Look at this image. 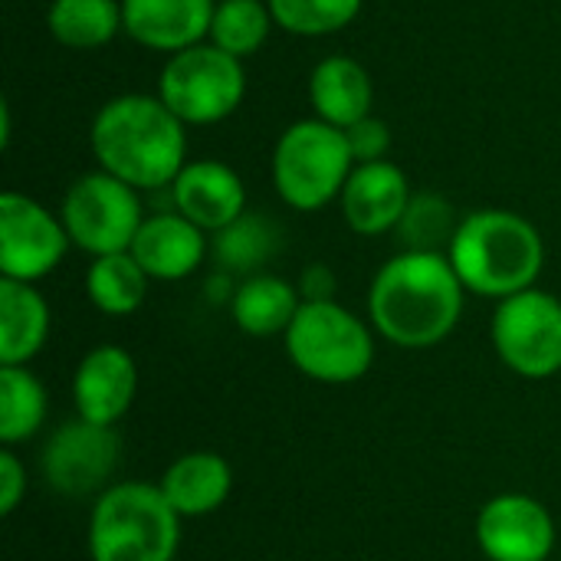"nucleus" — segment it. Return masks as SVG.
I'll return each mask as SVG.
<instances>
[{"mask_svg": "<svg viewBox=\"0 0 561 561\" xmlns=\"http://www.w3.org/2000/svg\"><path fill=\"white\" fill-rule=\"evenodd\" d=\"M247 92L243 59L217 49L214 43H197L174 53L158 79V99L184 125H214L237 112Z\"/></svg>", "mask_w": 561, "mask_h": 561, "instance_id": "0eeeda50", "label": "nucleus"}, {"mask_svg": "<svg viewBox=\"0 0 561 561\" xmlns=\"http://www.w3.org/2000/svg\"><path fill=\"white\" fill-rule=\"evenodd\" d=\"M408 174L394 161L355 164L345 191H342V217L362 237H381L398 230L408 204H411Z\"/></svg>", "mask_w": 561, "mask_h": 561, "instance_id": "2eb2a0df", "label": "nucleus"}, {"mask_svg": "<svg viewBox=\"0 0 561 561\" xmlns=\"http://www.w3.org/2000/svg\"><path fill=\"white\" fill-rule=\"evenodd\" d=\"M46 388L30 365H0V444L20 447L46 424Z\"/></svg>", "mask_w": 561, "mask_h": 561, "instance_id": "4be33fe9", "label": "nucleus"}, {"mask_svg": "<svg viewBox=\"0 0 561 561\" xmlns=\"http://www.w3.org/2000/svg\"><path fill=\"white\" fill-rule=\"evenodd\" d=\"M299 306L302 296L289 279L273 273H256L237 283V293L230 299V316L240 332L253 339H273V335H286Z\"/></svg>", "mask_w": 561, "mask_h": 561, "instance_id": "412c9836", "label": "nucleus"}, {"mask_svg": "<svg viewBox=\"0 0 561 561\" xmlns=\"http://www.w3.org/2000/svg\"><path fill=\"white\" fill-rule=\"evenodd\" d=\"M447 256L467 293L503 302L536 286L546 266V243L523 214L486 207L460 220Z\"/></svg>", "mask_w": 561, "mask_h": 561, "instance_id": "7ed1b4c3", "label": "nucleus"}, {"mask_svg": "<svg viewBox=\"0 0 561 561\" xmlns=\"http://www.w3.org/2000/svg\"><path fill=\"white\" fill-rule=\"evenodd\" d=\"M345 138H348L355 164L385 161V154L391 148V128H388V122H381L375 115H368V118L355 122L352 128H345Z\"/></svg>", "mask_w": 561, "mask_h": 561, "instance_id": "c85d7f7f", "label": "nucleus"}, {"mask_svg": "<svg viewBox=\"0 0 561 561\" xmlns=\"http://www.w3.org/2000/svg\"><path fill=\"white\" fill-rule=\"evenodd\" d=\"M463 296L467 289L447 253L401 250L368 286V322L385 342L424 352L454 335Z\"/></svg>", "mask_w": 561, "mask_h": 561, "instance_id": "f257e3e1", "label": "nucleus"}, {"mask_svg": "<svg viewBox=\"0 0 561 561\" xmlns=\"http://www.w3.org/2000/svg\"><path fill=\"white\" fill-rule=\"evenodd\" d=\"M273 26V13L266 0H220L210 23V43L237 59L253 56Z\"/></svg>", "mask_w": 561, "mask_h": 561, "instance_id": "a878e982", "label": "nucleus"}, {"mask_svg": "<svg viewBox=\"0 0 561 561\" xmlns=\"http://www.w3.org/2000/svg\"><path fill=\"white\" fill-rule=\"evenodd\" d=\"M72 247L62 217H53L39 201L3 191L0 194V273L16 283L46 279Z\"/></svg>", "mask_w": 561, "mask_h": 561, "instance_id": "9b49d317", "label": "nucleus"}, {"mask_svg": "<svg viewBox=\"0 0 561 561\" xmlns=\"http://www.w3.org/2000/svg\"><path fill=\"white\" fill-rule=\"evenodd\" d=\"M158 486L181 519H204L230 500L233 467L214 450H191L164 470Z\"/></svg>", "mask_w": 561, "mask_h": 561, "instance_id": "a211bd4d", "label": "nucleus"}, {"mask_svg": "<svg viewBox=\"0 0 561 561\" xmlns=\"http://www.w3.org/2000/svg\"><path fill=\"white\" fill-rule=\"evenodd\" d=\"M273 23L296 36H329L345 30L358 10L362 0H266Z\"/></svg>", "mask_w": 561, "mask_h": 561, "instance_id": "cd10ccee", "label": "nucleus"}, {"mask_svg": "<svg viewBox=\"0 0 561 561\" xmlns=\"http://www.w3.org/2000/svg\"><path fill=\"white\" fill-rule=\"evenodd\" d=\"M473 536L490 561H549L559 542L549 506L526 493H500L486 500L477 513Z\"/></svg>", "mask_w": 561, "mask_h": 561, "instance_id": "f8f14e48", "label": "nucleus"}, {"mask_svg": "<svg viewBox=\"0 0 561 561\" xmlns=\"http://www.w3.org/2000/svg\"><path fill=\"white\" fill-rule=\"evenodd\" d=\"M49 302L33 283L0 279V365H30L49 339Z\"/></svg>", "mask_w": 561, "mask_h": 561, "instance_id": "aec40b11", "label": "nucleus"}, {"mask_svg": "<svg viewBox=\"0 0 561 561\" xmlns=\"http://www.w3.org/2000/svg\"><path fill=\"white\" fill-rule=\"evenodd\" d=\"M296 289H299L302 302H332L335 289H339V279H335V273L325 263H312V266L302 270Z\"/></svg>", "mask_w": 561, "mask_h": 561, "instance_id": "7c9ffc66", "label": "nucleus"}, {"mask_svg": "<svg viewBox=\"0 0 561 561\" xmlns=\"http://www.w3.org/2000/svg\"><path fill=\"white\" fill-rule=\"evenodd\" d=\"M293 368L319 385H355L375 365V329L342 302H302L283 335Z\"/></svg>", "mask_w": 561, "mask_h": 561, "instance_id": "39448f33", "label": "nucleus"}, {"mask_svg": "<svg viewBox=\"0 0 561 561\" xmlns=\"http://www.w3.org/2000/svg\"><path fill=\"white\" fill-rule=\"evenodd\" d=\"M26 496V467L13 447L0 450V516H13Z\"/></svg>", "mask_w": 561, "mask_h": 561, "instance_id": "c756f323", "label": "nucleus"}, {"mask_svg": "<svg viewBox=\"0 0 561 561\" xmlns=\"http://www.w3.org/2000/svg\"><path fill=\"white\" fill-rule=\"evenodd\" d=\"M276 247H279L276 227L270 224V217H256V214H243L227 230L214 233V256L220 270L230 276L240 273L243 279L263 273Z\"/></svg>", "mask_w": 561, "mask_h": 561, "instance_id": "393cba45", "label": "nucleus"}, {"mask_svg": "<svg viewBox=\"0 0 561 561\" xmlns=\"http://www.w3.org/2000/svg\"><path fill=\"white\" fill-rule=\"evenodd\" d=\"M131 256L148 273V279L178 283L197 273L201 263L207 260V233L197 224H191L184 214L164 210L145 217L131 243Z\"/></svg>", "mask_w": 561, "mask_h": 561, "instance_id": "f3484780", "label": "nucleus"}, {"mask_svg": "<svg viewBox=\"0 0 561 561\" xmlns=\"http://www.w3.org/2000/svg\"><path fill=\"white\" fill-rule=\"evenodd\" d=\"M72 408L76 417L102 427H115L135 404L138 394V365L122 345L89 348L72 371Z\"/></svg>", "mask_w": 561, "mask_h": 561, "instance_id": "ddd939ff", "label": "nucleus"}, {"mask_svg": "<svg viewBox=\"0 0 561 561\" xmlns=\"http://www.w3.org/2000/svg\"><path fill=\"white\" fill-rule=\"evenodd\" d=\"M355 158L342 128L322 118H302L289 125L273 151V184L283 204L312 214L342 197Z\"/></svg>", "mask_w": 561, "mask_h": 561, "instance_id": "423d86ee", "label": "nucleus"}, {"mask_svg": "<svg viewBox=\"0 0 561 561\" xmlns=\"http://www.w3.org/2000/svg\"><path fill=\"white\" fill-rule=\"evenodd\" d=\"M46 23L66 49H99L125 30L122 3L115 0H53Z\"/></svg>", "mask_w": 561, "mask_h": 561, "instance_id": "b1692460", "label": "nucleus"}, {"mask_svg": "<svg viewBox=\"0 0 561 561\" xmlns=\"http://www.w3.org/2000/svg\"><path fill=\"white\" fill-rule=\"evenodd\" d=\"M118 460L122 440L115 427L72 417L46 437L39 450V473L53 493L66 500H82L102 496L112 486Z\"/></svg>", "mask_w": 561, "mask_h": 561, "instance_id": "9d476101", "label": "nucleus"}, {"mask_svg": "<svg viewBox=\"0 0 561 561\" xmlns=\"http://www.w3.org/2000/svg\"><path fill=\"white\" fill-rule=\"evenodd\" d=\"M92 154L99 171L131 184L135 191L171 187L184 171V122L158 95H115L92 122Z\"/></svg>", "mask_w": 561, "mask_h": 561, "instance_id": "f03ea898", "label": "nucleus"}, {"mask_svg": "<svg viewBox=\"0 0 561 561\" xmlns=\"http://www.w3.org/2000/svg\"><path fill=\"white\" fill-rule=\"evenodd\" d=\"M214 0H122L125 33L158 53H181L210 36Z\"/></svg>", "mask_w": 561, "mask_h": 561, "instance_id": "dca6fc26", "label": "nucleus"}, {"mask_svg": "<svg viewBox=\"0 0 561 561\" xmlns=\"http://www.w3.org/2000/svg\"><path fill=\"white\" fill-rule=\"evenodd\" d=\"M59 217L72 247H79L92 260L131 250L145 224L138 191L105 171H92L72 181L62 197Z\"/></svg>", "mask_w": 561, "mask_h": 561, "instance_id": "1a4fd4ad", "label": "nucleus"}, {"mask_svg": "<svg viewBox=\"0 0 561 561\" xmlns=\"http://www.w3.org/2000/svg\"><path fill=\"white\" fill-rule=\"evenodd\" d=\"M460 220H454V207L440 194H414L398 233L404 240V250H424V253H447Z\"/></svg>", "mask_w": 561, "mask_h": 561, "instance_id": "bb28decb", "label": "nucleus"}, {"mask_svg": "<svg viewBox=\"0 0 561 561\" xmlns=\"http://www.w3.org/2000/svg\"><path fill=\"white\" fill-rule=\"evenodd\" d=\"M371 76L352 56H325L309 76V102L316 108V118L342 131L371 115Z\"/></svg>", "mask_w": 561, "mask_h": 561, "instance_id": "6ab92c4d", "label": "nucleus"}, {"mask_svg": "<svg viewBox=\"0 0 561 561\" xmlns=\"http://www.w3.org/2000/svg\"><path fill=\"white\" fill-rule=\"evenodd\" d=\"M181 516L158 483L122 480L95 496L89 513L92 561H174L181 549Z\"/></svg>", "mask_w": 561, "mask_h": 561, "instance_id": "20e7f679", "label": "nucleus"}, {"mask_svg": "<svg viewBox=\"0 0 561 561\" xmlns=\"http://www.w3.org/2000/svg\"><path fill=\"white\" fill-rule=\"evenodd\" d=\"M496 358L526 381H546L561 371V299L533 286L496 302L490 319Z\"/></svg>", "mask_w": 561, "mask_h": 561, "instance_id": "6e6552de", "label": "nucleus"}, {"mask_svg": "<svg viewBox=\"0 0 561 561\" xmlns=\"http://www.w3.org/2000/svg\"><path fill=\"white\" fill-rule=\"evenodd\" d=\"M171 201L204 233H220L247 214V187L224 161H187L171 184Z\"/></svg>", "mask_w": 561, "mask_h": 561, "instance_id": "4468645a", "label": "nucleus"}, {"mask_svg": "<svg viewBox=\"0 0 561 561\" xmlns=\"http://www.w3.org/2000/svg\"><path fill=\"white\" fill-rule=\"evenodd\" d=\"M148 273L138 266V260L131 256V250L125 253H108V256H95L89 263L85 273V296L89 302L112 319L131 316L141 309L145 296H148Z\"/></svg>", "mask_w": 561, "mask_h": 561, "instance_id": "5701e85b", "label": "nucleus"}]
</instances>
